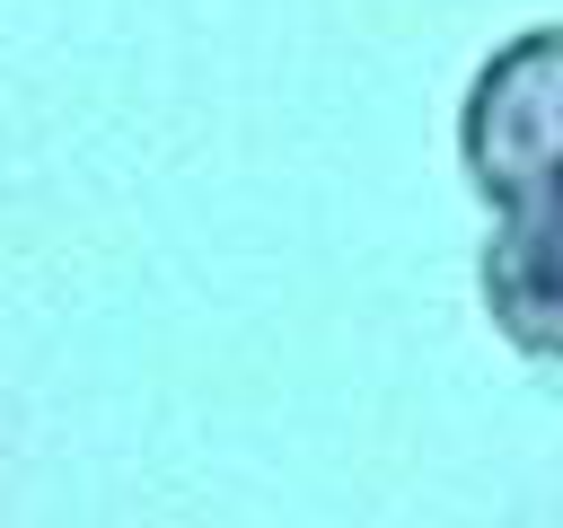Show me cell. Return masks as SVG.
Instances as JSON below:
<instances>
[{
    "instance_id": "1",
    "label": "cell",
    "mask_w": 563,
    "mask_h": 528,
    "mask_svg": "<svg viewBox=\"0 0 563 528\" xmlns=\"http://www.w3.org/2000/svg\"><path fill=\"white\" fill-rule=\"evenodd\" d=\"M457 150L484 194L475 290L501 343L563 387V26H528L475 70Z\"/></svg>"
}]
</instances>
